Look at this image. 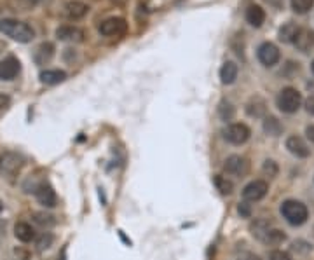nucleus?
Segmentation results:
<instances>
[{
    "label": "nucleus",
    "mask_w": 314,
    "mask_h": 260,
    "mask_svg": "<svg viewBox=\"0 0 314 260\" xmlns=\"http://www.w3.org/2000/svg\"><path fill=\"white\" fill-rule=\"evenodd\" d=\"M0 32L9 35L12 41L23 42V44L32 42L35 37L32 26L17 20H0Z\"/></svg>",
    "instance_id": "obj_1"
},
{
    "label": "nucleus",
    "mask_w": 314,
    "mask_h": 260,
    "mask_svg": "<svg viewBox=\"0 0 314 260\" xmlns=\"http://www.w3.org/2000/svg\"><path fill=\"white\" fill-rule=\"evenodd\" d=\"M281 215H283V218L286 220V222L290 224V226H302V224H306L307 222V218H309V210H307V206L304 205V202H300L297 199H286V201H283V205H281Z\"/></svg>",
    "instance_id": "obj_2"
},
{
    "label": "nucleus",
    "mask_w": 314,
    "mask_h": 260,
    "mask_svg": "<svg viewBox=\"0 0 314 260\" xmlns=\"http://www.w3.org/2000/svg\"><path fill=\"white\" fill-rule=\"evenodd\" d=\"M276 105L281 112L285 114H295L302 107V95L295 87H283L276 98Z\"/></svg>",
    "instance_id": "obj_3"
},
{
    "label": "nucleus",
    "mask_w": 314,
    "mask_h": 260,
    "mask_svg": "<svg viewBox=\"0 0 314 260\" xmlns=\"http://www.w3.org/2000/svg\"><path fill=\"white\" fill-rule=\"evenodd\" d=\"M224 136H225V140H227L229 143L243 145V143H246L250 140L251 129L246 124H243V122H234V124H231L227 129L224 131Z\"/></svg>",
    "instance_id": "obj_4"
},
{
    "label": "nucleus",
    "mask_w": 314,
    "mask_h": 260,
    "mask_svg": "<svg viewBox=\"0 0 314 260\" xmlns=\"http://www.w3.org/2000/svg\"><path fill=\"white\" fill-rule=\"evenodd\" d=\"M269 192V183L265 180H253L243 189V199L250 201V202H256L260 199H264Z\"/></svg>",
    "instance_id": "obj_5"
},
{
    "label": "nucleus",
    "mask_w": 314,
    "mask_h": 260,
    "mask_svg": "<svg viewBox=\"0 0 314 260\" xmlns=\"http://www.w3.org/2000/svg\"><path fill=\"white\" fill-rule=\"evenodd\" d=\"M256 56H258V61L264 65V67H274V65L280 61L281 52L278 49L276 44L264 42V44H260L258 51H256Z\"/></svg>",
    "instance_id": "obj_6"
},
{
    "label": "nucleus",
    "mask_w": 314,
    "mask_h": 260,
    "mask_svg": "<svg viewBox=\"0 0 314 260\" xmlns=\"http://www.w3.org/2000/svg\"><path fill=\"white\" fill-rule=\"evenodd\" d=\"M23 157L16 152H4L0 156V171L6 175H16L23 168Z\"/></svg>",
    "instance_id": "obj_7"
},
{
    "label": "nucleus",
    "mask_w": 314,
    "mask_h": 260,
    "mask_svg": "<svg viewBox=\"0 0 314 260\" xmlns=\"http://www.w3.org/2000/svg\"><path fill=\"white\" fill-rule=\"evenodd\" d=\"M127 30V23L122 17H108L100 25V33L105 37H119L124 35Z\"/></svg>",
    "instance_id": "obj_8"
},
{
    "label": "nucleus",
    "mask_w": 314,
    "mask_h": 260,
    "mask_svg": "<svg viewBox=\"0 0 314 260\" xmlns=\"http://www.w3.org/2000/svg\"><path fill=\"white\" fill-rule=\"evenodd\" d=\"M224 170L227 171V175L245 176L250 171V162L241 156H229L224 162Z\"/></svg>",
    "instance_id": "obj_9"
},
{
    "label": "nucleus",
    "mask_w": 314,
    "mask_h": 260,
    "mask_svg": "<svg viewBox=\"0 0 314 260\" xmlns=\"http://www.w3.org/2000/svg\"><path fill=\"white\" fill-rule=\"evenodd\" d=\"M35 196H37V201L41 202L42 206H46V208H54L56 202H58L54 189L46 182L39 183L37 187H35Z\"/></svg>",
    "instance_id": "obj_10"
},
{
    "label": "nucleus",
    "mask_w": 314,
    "mask_h": 260,
    "mask_svg": "<svg viewBox=\"0 0 314 260\" xmlns=\"http://www.w3.org/2000/svg\"><path fill=\"white\" fill-rule=\"evenodd\" d=\"M286 148H288V152L291 156L299 157V159H306V157L311 156V148H309L307 143L297 135H291L286 138Z\"/></svg>",
    "instance_id": "obj_11"
},
{
    "label": "nucleus",
    "mask_w": 314,
    "mask_h": 260,
    "mask_svg": "<svg viewBox=\"0 0 314 260\" xmlns=\"http://www.w3.org/2000/svg\"><path fill=\"white\" fill-rule=\"evenodd\" d=\"M21 70L20 60L14 56H7L6 60L0 61V81H12Z\"/></svg>",
    "instance_id": "obj_12"
},
{
    "label": "nucleus",
    "mask_w": 314,
    "mask_h": 260,
    "mask_svg": "<svg viewBox=\"0 0 314 260\" xmlns=\"http://www.w3.org/2000/svg\"><path fill=\"white\" fill-rule=\"evenodd\" d=\"M56 37L60 41H70V42H82L84 41V32L77 26L72 25H63L56 30Z\"/></svg>",
    "instance_id": "obj_13"
},
{
    "label": "nucleus",
    "mask_w": 314,
    "mask_h": 260,
    "mask_svg": "<svg viewBox=\"0 0 314 260\" xmlns=\"http://www.w3.org/2000/svg\"><path fill=\"white\" fill-rule=\"evenodd\" d=\"M295 47L302 52H309L311 49H314V32L309 28H300V32L295 39Z\"/></svg>",
    "instance_id": "obj_14"
},
{
    "label": "nucleus",
    "mask_w": 314,
    "mask_h": 260,
    "mask_svg": "<svg viewBox=\"0 0 314 260\" xmlns=\"http://www.w3.org/2000/svg\"><path fill=\"white\" fill-rule=\"evenodd\" d=\"M87 12H89V7H87V4L81 2V0H70V2L65 4V14L70 20H81Z\"/></svg>",
    "instance_id": "obj_15"
},
{
    "label": "nucleus",
    "mask_w": 314,
    "mask_h": 260,
    "mask_svg": "<svg viewBox=\"0 0 314 260\" xmlns=\"http://www.w3.org/2000/svg\"><path fill=\"white\" fill-rule=\"evenodd\" d=\"M237 73H239L237 65L234 63V61H225L222 65V68H220V81H222V84L225 86L234 84L237 79Z\"/></svg>",
    "instance_id": "obj_16"
},
{
    "label": "nucleus",
    "mask_w": 314,
    "mask_h": 260,
    "mask_svg": "<svg viewBox=\"0 0 314 260\" xmlns=\"http://www.w3.org/2000/svg\"><path fill=\"white\" fill-rule=\"evenodd\" d=\"M41 82L42 84H47V86H56V84H61V82L66 79V72L63 70H42L41 72Z\"/></svg>",
    "instance_id": "obj_17"
},
{
    "label": "nucleus",
    "mask_w": 314,
    "mask_h": 260,
    "mask_svg": "<svg viewBox=\"0 0 314 260\" xmlns=\"http://www.w3.org/2000/svg\"><path fill=\"white\" fill-rule=\"evenodd\" d=\"M246 21H248L251 26L258 28V26H262L265 21V11L260 6H256V4H251V6L246 9Z\"/></svg>",
    "instance_id": "obj_18"
},
{
    "label": "nucleus",
    "mask_w": 314,
    "mask_h": 260,
    "mask_svg": "<svg viewBox=\"0 0 314 260\" xmlns=\"http://www.w3.org/2000/svg\"><path fill=\"white\" fill-rule=\"evenodd\" d=\"M14 236L21 243H30L35 239V229L26 222H17L14 226Z\"/></svg>",
    "instance_id": "obj_19"
},
{
    "label": "nucleus",
    "mask_w": 314,
    "mask_h": 260,
    "mask_svg": "<svg viewBox=\"0 0 314 260\" xmlns=\"http://www.w3.org/2000/svg\"><path fill=\"white\" fill-rule=\"evenodd\" d=\"M246 112H248V116L251 117H264L265 112H267V105H265V101L260 98V96H253L248 103H246Z\"/></svg>",
    "instance_id": "obj_20"
},
{
    "label": "nucleus",
    "mask_w": 314,
    "mask_h": 260,
    "mask_svg": "<svg viewBox=\"0 0 314 260\" xmlns=\"http://www.w3.org/2000/svg\"><path fill=\"white\" fill-rule=\"evenodd\" d=\"M299 32H300V26L297 23H291V21H288V23H285L280 28V41L285 42V44H293L295 39H297Z\"/></svg>",
    "instance_id": "obj_21"
},
{
    "label": "nucleus",
    "mask_w": 314,
    "mask_h": 260,
    "mask_svg": "<svg viewBox=\"0 0 314 260\" xmlns=\"http://www.w3.org/2000/svg\"><path fill=\"white\" fill-rule=\"evenodd\" d=\"M52 56H54V46H52L51 42H42L41 46L37 47V51H35L33 58L39 65H46V63H49Z\"/></svg>",
    "instance_id": "obj_22"
},
{
    "label": "nucleus",
    "mask_w": 314,
    "mask_h": 260,
    "mask_svg": "<svg viewBox=\"0 0 314 260\" xmlns=\"http://www.w3.org/2000/svg\"><path fill=\"white\" fill-rule=\"evenodd\" d=\"M250 231L256 239L264 241V237L267 236L269 231H271V224H269V220H265V218H256L255 222L250 226Z\"/></svg>",
    "instance_id": "obj_23"
},
{
    "label": "nucleus",
    "mask_w": 314,
    "mask_h": 260,
    "mask_svg": "<svg viewBox=\"0 0 314 260\" xmlns=\"http://www.w3.org/2000/svg\"><path fill=\"white\" fill-rule=\"evenodd\" d=\"M213 183H215L216 191L220 194H224V196H229V194H232L234 191V183L224 175H213Z\"/></svg>",
    "instance_id": "obj_24"
},
{
    "label": "nucleus",
    "mask_w": 314,
    "mask_h": 260,
    "mask_svg": "<svg viewBox=\"0 0 314 260\" xmlns=\"http://www.w3.org/2000/svg\"><path fill=\"white\" fill-rule=\"evenodd\" d=\"M264 131L269 136H280L281 131H283V126H281V122L278 121L276 117L269 116V117L264 119Z\"/></svg>",
    "instance_id": "obj_25"
},
{
    "label": "nucleus",
    "mask_w": 314,
    "mask_h": 260,
    "mask_svg": "<svg viewBox=\"0 0 314 260\" xmlns=\"http://www.w3.org/2000/svg\"><path fill=\"white\" fill-rule=\"evenodd\" d=\"M33 222L37 224V226L41 227H52L56 226V218L52 217L51 213H46V211H35V213L32 215Z\"/></svg>",
    "instance_id": "obj_26"
},
{
    "label": "nucleus",
    "mask_w": 314,
    "mask_h": 260,
    "mask_svg": "<svg viewBox=\"0 0 314 260\" xmlns=\"http://www.w3.org/2000/svg\"><path fill=\"white\" fill-rule=\"evenodd\" d=\"M286 241V234L280 229H271V231L267 232V236L264 237V243L271 245V246H278L281 243H285Z\"/></svg>",
    "instance_id": "obj_27"
},
{
    "label": "nucleus",
    "mask_w": 314,
    "mask_h": 260,
    "mask_svg": "<svg viewBox=\"0 0 314 260\" xmlns=\"http://www.w3.org/2000/svg\"><path fill=\"white\" fill-rule=\"evenodd\" d=\"M291 9H293L297 14H306L314 6V0H290Z\"/></svg>",
    "instance_id": "obj_28"
},
{
    "label": "nucleus",
    "mask_w": 314,
    "mask_h": 260,
    "mask_svg": "<svg viewBox=\"0 0 314 260\" xmlns=\"http://www.w3.org/2000/svg\"><path fill=\"white\" fill-rule=\"evenodd\" d=\"M52 243H54V236H52L51 232H44V234L37 239V248L47 250V248H51Z\"/></svg>",
    "instance_id": "obj_29"
},
{
    "label": "nucleus",
    "mask_w": 314,
    "mask_h": 260,
    "mask_svg": "<svg viewBox=\"0 0 314 260\" xmlns=\"http://www.w3.org/2000/svg\"><path fill=\"white\" fill-rule=\"evenodd\" d=\"M291 250L293 252H297V253H302V255H306L309 253L312 250V246L307 243V241H304V239H297V241H293L291 243Z\"/></svg>",
    "instance_id": "obj_30"
},
{
    "label": "nucleus",
    "mask_w": 314,
    "mask_h": 260,
    "mask_svg": "<svg viewBox=\"0 0 314 260\" xmlns=\"http://www.w3.org/2000/svg\"><path fill=\"white\" fill-rule=\"evenodd\" d=\"M218 112H220V117H222L224 121H229V119L234 117V108L229 101H222V103H220Z\"/></svg>",
    "instance_id": "obj_31"
},
{
    "label": "nucleus",
    "mask_w": 314,
    "mask_h": 260,
    "mask_svg": "<svg viewBox=\"0 0 314 260\" xmlns=\"http://www.w3.org/2000/svg\"><path fill=\"white\" fill-rule=\"evenodd\" d=\"M262 171L267 176H271V178H274V176L278 175V171H280V168H278V164L274 161H271V159H267L264 162V166H262Z\"/></svg>",
    "instance_id": "obj_32"
},
{
    "label": "nucleus",
    "mask_w": 314,
    "mask_h": 260,
    "mask_svg": "<svg viewBox=\"0 0 314 260\" xmlns=\"http://www.w3.org/2000/svg\"><path fill=\"white\" fill-rule=\"evenodd\" d=\"M269 260H291L288 252H283V250H272L269 253Z\"/></svg>",
    "instance_id": "obj_33"
},
{
    "label": "nucleus",
    "mask_w": 314,
    "mask_h": 260,
    "mask_svg": "<svg viewBox=\"0 0 314 260\" xmlns=\"http://www.w3.org/2000/svg\"><path fill=\"white\" fill-rule=\"evenodd\" d=\"M237 211H239V215H241V217H245V218L251 217V208H250V205H246V202H239Z\"/></svg>",
    "instance_id": "obj_34"
},
{
    "label": "nucleus",
    "mask_w": 314,
    "mask_h": 260,
    "mask_svg": "<svg viewBox=\"0 0 314 260\" xmlns=\"http://www.w3.org/2000/svg\"><path fill=\"white\" fill-rule=\"evenodd\" d=\"M304 105H306V110H307V112L312 114V116H314V92H311V95L307 96V98H306V103H304Z\"/></svg>",
    "instance_id": "obj_35"
},
{
    "label": "nucleus",
    "mask_w": 314,
    "mask_h": 260,
    "mask_svg": "<svg viewBox=\"0 0 314 260\" xmlns=\"http://www.w3.org/2000/svg\"><path fill=\"white\" fill-rule=\"evenodd\" d=\"M9 105H11V98H9L7 95H2V92H0V112L6 110Z\"/></svg>",
    "instance_id": "obj_36"
},
{
    "label": "nucleus",
    "mask_w": 314,
    "mask_h": 260,
    "mask_svg": "<svg viewBox=\"0 0 314 260\" xmlns=\"http://www.w3.org/2000/svg\"><path fill=\"white\" fill-rule=\"evenodd\" d=\"M306 135H307V140H309V142L314 143V124H311V126L306 127Z\"/></svg>",
    "instance_id": "obj_37"
},
{
    "label": "nucleus",
    "mask_w": 314,
    "mask_h": 260,
    "mask_svg": "<svg viewBox=\"0 0 314 260\" xmlns=\"http://www.w3.org/2000/svg\"><path fill=\"white\" fill-rule=\"evenodd\" d=\"M239 260H262L258 257V255H255V253H243L241 257H239Z\"/></svg>",
    "instance_id": "obj_38"
},
{
    "label": "nucleus",
    "mask_w": 314,
    "mask_h": 260,
    "mask_svg": "<svg viewBox=\"0 0 314 260\" xmlns=\"http://www.w3.org/2000/svg\"><path fill=\"white\" fill-rule=\"evenodd\" d=\"M2 208H4V205H2V201H0V213H2Z\"/></svg>",
    "instance_id": "obj_39"
},
{
    "label": "nucleus",
    "mask_w": 314,
    "mask_h": 260,
    "mask_svg": "<svg viewBox=\"0 0 314 260\" xmlns=\"http://www.w3.org/2000/svg\"><path fill=\"white\" fill-rule=\"evenodd\" d=\"M311 70H312V73H314V61H312V63H311Z\"/></svg>",
    "instance_id": "obj_40"
}]
</instances>
